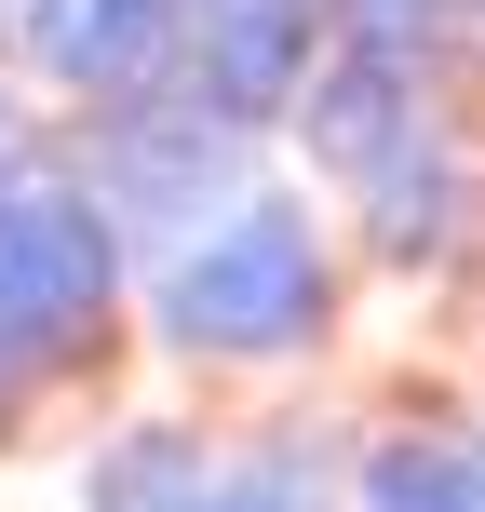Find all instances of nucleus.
<instances>
[{
	"mask_svg": "<svg viewBox=\"0 0 485 512\" xmlns=\"http://www.w3.org/2000/svg\"><path fill=\"white\" fill-rule=\"evenodd\" d=\"M149 310H162V337H176V351H216V364L297 351V337H324V310H337L324 230H310L283 189H243L216 230H189L176 256H162Z\"/></svg>",
	"mask_w": 485,
	"mask_h": 512,
	"instance_id": "nucleus-1",
	"label": "nucleus"
},
{
	"mask_svg": "<svg viewBox=\"0 0 485 512\" xmlns=\"http://www.w3.org/2000/svg\"><path fill=\"white\" fill-rule=\"evenodd\" d=\"M122 283V216L95 189H54V176H14L0 189V351H54L81 337Z\"/></svg>",
	"mask_w": 485,
	"mask_h": 512,
	"instance_id": "nucleus-2",
	"label": "nucleus"
},
{
	"mask_svg": "<svg viewBox=\"0 0 485 512\" xmlns=\"http://www.w3.org/2000/svg\"><path fill=\"white\" fill-rule=\"evenodd\" d=\"M243 162V122L203 95H135L95 122V203L108 216H189L203 189H230Z\"/></svg>",
	"mask_w": 485,
	"mask_h": 512,
	"instance_id": "nucleus-3",
	"label": "nucleus"
},
{
	"mask_svg": "<svg viewBox=\"0 0 485 512\" xmlns=\"http://www.w3.org/2000/svg\"><path fill=\"white\" fill-rule=\"evenodd\" d=\"M310 81H324V0H216L189 27V95L230 108L243 135L310 108Z\"/></svg>",
	"mask_w": 485,
	"mask_h": 512,
	"instance_id": "nucleus-4",
	"label": "nucleus"
},
{
	"mask_svg": "<svg viewBox=\"0 0 485 512\" xmlns=\"http://www.w3.org/2000/svg\"><path fill=\"white\" fill-rule=\"evenodd\" d=\"M27 68L68 81V95H149V68L176 54V0H14Z\"/></svg>",
	"mask_w": 485,
	"mask_h": 512,
	"instance_id": "nucleus-5",
	"label": "nucleus"
},
{
	"mask_svg": "<svg viewBox=\"0 0 485 512\" xmlns=\"http://www.w3.org/2000/svg\"><path fill=\"white\" fill-rule=\"evenodd\" d=\"M297 135L337 162L351 189H378L405 149H432V108H418V81H405V54H378V41H351L324 81H310V108H297Z\"/></svg>",
	"mask_w": 485,
	"mask_h": 512,
	"instance_id": "nucleus-6",
	"label": "nucleus"
},
{
	"mask_svg": "<svg viewBox=\"0 0 485 512\" xmlns=\"http://www.w3.org/2000/svg\"><path fill=\"white\" fill-rule=\"evenodd\" d=\"M216 459L176 432V418H135V432L95 445V472H81V512H203Z\"/></svg>",
	"mask_w": 485,
	"mask_h": 512,
	"instance_id": "nucleus-7",
	"label": "nucleus"
},
{
	"mask_svg": "<svg viewBox=\"0 0 485 512\" xmlns=\"http://www.w3.org/2000/svg\"><path fill=\"white\" fill-rule=\"evenodd\" d=\"M364 230H378L391 256H445V243L472 230V162L445 149V135H432V149H405L378 189H364Z\"/></svg>",
	"mask_w": 485,
	"mask_h": 512,
	"instance_id": "nucleus-8",
	"label": "nucleus"
},
{
	"mask_svg": "<svg viewBox=\"0 0 485 512\" xmlns=\"http://www.w3.org/2000/svg\"><path fill=\"white\" fill-rule=\"evenodd\" d=\"M351 512H485V445H445V432H391V445H364Z\"/></svg>",
	"mask_w": 485,
	"mask_h": 512,
	"instance_id": "nucleus-9",
	"label": "nucleus"
},
{
	"mask_svg": "<svg viewBox=\"0 0 485 512\" xmlns=\"http://www.w3.org/2000/svg\"><path fill=\"white\" fill-rule=\"evenodd\" d=\"M203 512H324V445H310V432H270L256 459H230L203 486Z\"/></svg>",
	"mask_w": 485,
	"mask_h": 512,
	"instance_id": "nucleus-10",
	"label": "nucleus"
},
{
	"mask_svg": "<svg viewBox=\"0 0 485 512\" xmlns=\"http://www.w3.org/2000/svg\"><path fill=\"white\" fill-rule=\"evenodd\" d=\"M445 14V0H351V27H364V41H378V54H405L418 41V27H432Z\"/></svg>",
	"mask_w": 485,
	"mask_h": 512,
	"instance_id": "nucleus-11",
	"label": "nucleus"
},
{
	"mask_svg": "<svg viewBox=\"0 0 485 512\" xmlns=\"http://www.w3.org/2000/svg\"><path fill=\"white\" fill-rule=\"evenodd\" d=\"M0 162H14V108H0ZM0 189H14V176H0Z\"/></svg>",
	"mask_w": 485,
	"mask_h": 512,
	"instance_id": "nucleus-12",
	"label": "nucleus"
},
{
	"mask_svg": "<svg viewBox=\"0 0 485 512\" xmlns=\"http://www.w3.org/2000/svg\"><path fill=\"white\" fill-rule=\"evenodd\" d=\"M0 378H14V351H0Z\"/></svg>",
	"mask_w": 485,
	"mask_h": 512,
	"instance_id": "nucleus-13",
	"label": "nucleus"
}]
</instances>
